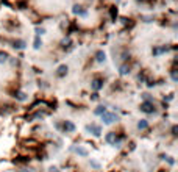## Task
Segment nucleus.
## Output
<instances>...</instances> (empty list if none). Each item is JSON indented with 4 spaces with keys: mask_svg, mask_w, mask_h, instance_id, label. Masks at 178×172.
I'll return each instance as SVG.
<instances>
[{
    "mask_svg": "<svg viewBox=\"0 0 178 172\" xmlns=\"http://www.w3.org/2000/svg\"><path fill=\"white\" fill-rule=\"evenodd\" d=\"M102 121L105 122V124H112L114 121H117V116L114 114V113H108V111H105L102 114Z\"/></svg>",
    "mask_w": 178,
    "mask_h": 172,
    "instance_id": "f257e3e1",
    "label": "nucleus"
},
{
    "mask_svg": "<svg viewBox=\"0 0 178 172\" xmlns=\"http://www.w3.org/2000/svg\"><path fill=\"white\" fill-rule=\"evenodd\" d=\"M141 111H144V113H153L155 111V105L152 103V102H142V103H141Z\"/></svg>",
    "mask_w": 178,
    "mask_h": 172,
    "instance_id": "f03ea898",
    "label": "nucleus"
},
{
    "mask_svg": "<svg viewBox=\"0 0 178 172\" xmlns=\"http://www.w3.org/2000/svg\"><path fill=\"white\" fill-rule=\"evenodd\" d=\"M86 130L91 131V133L94 135V136H100V135H102V127H99V125H95V124L88 125V127H86Z\"/></svg>",
    "mask_w": 178,
    "mask_h": 172,
    "instance_id": "7ed1b4c3",
    "label": "nucleus"
},
{
    "mask_svg": "<svg viewBox=\"0 0 178 172\" xmlns=\"http://www.w3.org/2000/svg\"><path fill=\"white\" fill-rule=\"evenodd\" d=\"M91 88L94 89V91H100V89L103 88V80L102 78H95V80H92L91 81Z\"/></svg>",
    "mask_w": 178,
    "mask_h": 172,
    "instance_id": "20e7f679",
    "label": "nucleus"
},
{
    "mask_svg": "<svg viewBox=\"0 0 178 172\" xmlns=\"http://www.w3.org/2000/svg\"><path fill=\"white\" fill-rule=\"evenodd\" d=\"M63 130H64L66 133H72V131H75V124L70 122V121H64V124H63Z\"/></svg>",
    "mask_w": 178,
    "mask_h": 172,
    "instance_id": "39448f33",
    "label": "nucleus"
},
{
    "mask_svg": "<svg viewBox=\"0 0 178 172\" xmlns=\"http://www.w3.org/2000/svg\"><path fill=\"white\" fill-rule=\"evenodd\" d=\"M72 13H73V14H78V16H86V14H88L86 10H83V6H81V5H73Z\"/></svg>",
    "mask_w": 178,
    "mask_h": 172,
    "instance_id": "423d86ee",
    "label": "nucleus"
},
{
    "mask_svg": "<svg viewBox=\"0 0 178 172\" xmlns=\"http://www.w3.org/2000/svg\"><path fill=\"white\" fill-rule=\"evenodd\" d=\"M67 70H69L67 66H66V64H61V66L58 67V70H56V75H58V77H64L66 74H67Z\"/></svg>",
    "mask_w": 178,
    "mask_h": 172,
    "instance_id": "0eeeda50",
    "label": "nucleus"
},
{
    "mask_svg": "<svg viewBox=\"0 0 178 172\" xmlns=\"http://www.w3.org/2000/svg\"><path fill=\"white\" fill-rule=\"evenodd\" d=\"M95 60H97L99 63H103V61L106 60V53L103 52V50H99V52L95 53Z\"/></svg>",
    "mask_w": 178,
    "mask_h": 172,
    "instance_id": "6e6552de",
    "label": "nucleus"
},
{
    "mask_svg": "<svg viewBox=\"0 0 178 172\" xmlns=\"http://www.w3.org/2000/svg\"><path fill=\"white\" fill-rule=\"evenodd\" d=\"M119 74L120 75H128L130 74V66L128 64H122L120 69H119Z\"/></svg>",
    "mask_w": 178,
    "mask_h": 172,
    "instance_id": "1a4fd4ad",
    "label": "nucleus"
},
{
    "mask_svg": "<svg viewBox=\"0 0 178 172\" xmlns=\"http://www.w3.org/2000/svg\"><path fill=\"white\" fill-rule=\"evenodd\" d=\"M138 128H139V130H145V128H148V122H147L145 119H141V121L138 122Z\"/></svg>",
    "mask_w": 178,
    "mask_h": 172,
    "instance_id": "9d476101",
    "label": "nucleus"
},
{
    "mask_svg": "<svg viewBox=\"0 0 178 172\" xmlns=\"http://www.w3.org/2000/svg\"><path fill=\"white\" fill-rule=\"evenodd\" d=\"M13 47H14V49H24V47H25V42H24L22 39H17V41L13 42Z\"/></svg>",
    "mask_w": 178,
    "mask_h": 172,
    "instance_id": "9b49d317",
    "label": "nucleus"
},
{
    "mask_svg": "<svg viewBox=\"0 0 178 172\" xmlns=\"http://www.w3.org/2000/svg\"><path fill=\"white\" fill-rule=\"evenodd\" d=\"M164 52H167V47H166V46L156 47V49H153V55H161V53H164Z\"/></svg>",
    "mask_w": 178,
    "mask_h": 172,
    "instance_id": "f8f14e48",
    "label": "nucleus"
},
{
    "mask_svg": "<svg viewBox=\"0 0 178 172\" xmlns=\"http://www.w3.org/2000/svg\"><path fill=\"white\" fill-rule=\"evenodd\" d=\"M114 141H116V133H114V131H109V133L106 135V142H111V144H112Z\"/></svg>",
    "mask_w": 178,
    "mask_h": 172,
    "instance_id": "ddd939ff",
    "label": "nucleus"
},
{
    "mask_svg": "<svg viewBox=\"0 0 178 172\" xmlns=\"http://www.w3.org/2000/svg\"><path fill=\"white\" fill-rule=\"evenodd\" d=\"M109 14H111V19H112V21H116V17H117V8H116V6H111Z\"/></svg>",
    "mask_w": 178,
    "mask_h": 172,
    "instance_id": "4468645a",
    "label": "nucleus"
},
{
    "mask_svg": "<svg viewBox=\"0 0 178 172\" xmlns=\"http://www.w3.org/2000/svg\"><path fill=\"white\" fill-rule=\"evenodd\" d=\"M70 44H72V41H70V38H64L63 41H61V46L66 49V47H70Z\"/></svg>",
    "mask_w": 178,
    "mask_h": 172,
    "instance_id": "2eb2a0df",
    "label": "nucleus"
},
{
    "mask_svg": "<svg viewBox=\"0 0 178 172\" xmlns=\"http://www.w3.org/2000/svg\"><path fill=\"white\" fill-rule=\"evenodd\" d=\"M105 111H106V108L100 105V106H97V108H95V111H94V113H95L97 116H102V114H103V113H105Z\"/></svg>",
    "mask_w": 178,
    "mask_h": 172,
    "instance_id": "dca6fc26",
    "label": "nucleus"
},
{
    "mask_svg": "<svg viewBox=\"0 0 178 172\" xmlns=\"http://www.w3.org/2000/svg\"><path fill=\"white\" fill-rule=\"evenodd\" d=\"M16 99H17V100H21V102H25L27 100V94L25 92H17L16 94Z\"/></svg>",
    "mask_w": 178,
    "mask_h": 172,
    "instance_id": "f3484780",
    "label": "nucleus"
},
{
    "mask_svg": "<svg viewBox=\"0 0 178 172\" xmlns=\"http://www.w3.org/2000/svg\"><path fill=\"white\" fill-rule=\"evenodd\" d=\"M77 153H78L80 157H88V150L83 149V147H78V149H77Z\"/></svg>",
    "mask_w": 178,
    "mask_h": 172,
    "instance_id": "a211bd4d",
    "label": "nucleus"
},
{
    "mask_svg": "<svg viewBox=\"0 0 178 172\" xmlns=\"http://www.w3.org/2000/svg\"><path fill=\"white\" fill-rule=\"evenodd\" d=\"M42 46V41H41V38H39V36H36V38H34V49H39Z\"/></svg>",
    "mask_w": 178,
    "mask_h": 172,
    "instance_id": "6ab92c4d",
    "label": "nucleus"
},
{
    "mask_svg": "<svg viewBox=\"0 0 178 172\" xmlns=\"http://www.w3.org/2000/svg\"><path fill=\"white\" fill-rule=\"evenodd\" d=\"M8 60V53L6 52H0V63H5Z\"/></svg>",
    "mask_w": 178,
    "mask_h": 172,
    "instance_id": "aec40b11",
    "label": "nucleus"
},
{
    "mask_svg": "<svg viewBox=\"0 0 178 172\" xmlns=\"http://www.w3.org/2000/svg\"><path fill=\"white\" fill-rule=\"evenodd\" d=\"M172 78H173V81H176V80H178V75H176V70H172Z\"/></svg>",
    "mask_w": 178,
    "mask_h": 172,
    "instance_id": "412c9836",
    "label": "nucleus"
},
{
    "mask_svg": "<svg viewBox=\"0 0 178 172\" xmlns=\"http://www.w3.org/2000/svg\"><path fill=\"white\" fill-rule=\"evenodd\" d=\"M44 31H45L44 28H36V34H37V36H39V34H42Z\"/></svg>",
    "mask_w": 178,
    "mask_h": 172,
    "instance_id": "4be33fe9",
    "label": "nucleus"
},
{
    "mask_svg": "<svg viewBox=\"0 0 178 172\" xmlns=\"http://www.w3.org/2000/svg\"><path fill=\"white\" fill-rule=\"evenodd\" d=\"M49 172H60V170H58V167H55V166H52V167L49 169Z\"/></svg>",
    "mask_w": 178,
    "mask_h": 172,
    "instance_id": "5701e85b",
    "label": "nucleus"
},
{
    "mask_svg": "<svg viewBox=\"0 0 178 172\" xmlns=\"http://www.w3.org/2000/svg\"><path fill=\"white\" fill-rule=\"evenodd\" d=\"M92 99H94V100H97V99H99V94L94 92V94H92Z\"/></svg>",
    "mask_w": 178,
    "mask_h": 172,
    "instance_id": "b1692460",
    "label": "nucleus"
},
{
    "mask_svg": "<svg viewBox=\"0 0 178 172\" xmlns=\"http://www.w3.org/2000/svg\"><path fill=\"white\" fill-rule=\"evenodd\" d=\"M19 172H27V169H22V170H19ZM28 172H30V170H28Z\"/></svg>",
    "mask_w": 178,
    "mask_h": 172,
    "instance_id": "393cba45",
    "label": "nucleus"
}]
</instances>
